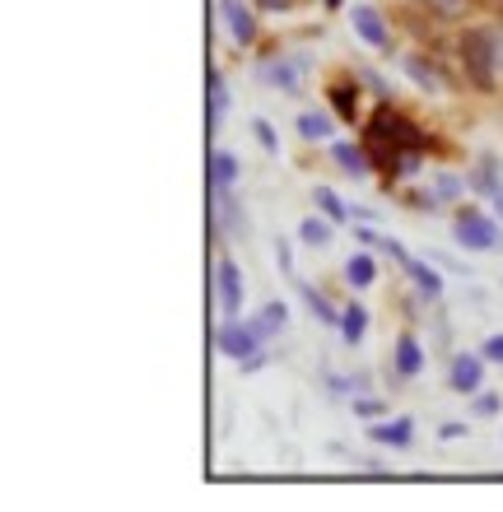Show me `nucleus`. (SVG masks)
<instances>
[{
  "instance_id": "15",
  "label": "nucleus",
  "mask_w": 503,
  "mask_h": 512,
  "mask_svg": "<svg viewBox=\"0 0 503 512\" xmlns=\"http://www.w3.org/2000/svg\"><path fill=\"white\" fill-rule=\"evenodd\" d=\"M331 224H336V219H303V224H299V238H303V243H308V247H327L331 243Z\"/></svg>"
},
{
  "instance_id": "23",
  "label": "nucleus",
  "mask_w": 503,
  "mask_h": 512,
  "mask_svg": "<svg viewBox=\"0 0 503 512\" xmlns=\"http://www.w3.org/2000/svg\"><path fill=\"white\" fill-rule=\"evenodd\" d=\"M485 359H490V364H503V336L485 340Z\"/></svg>"
},
{
  "instance_id": "25",
  "label": "nucleus",
  "mask_w": 503,
  "mask_h": 512,
  "mask_svg": "<svg viewBox=\"0 0 503 512\" xmlns=\"http://www.w3.org/2000/svg\"><path fill=\"white\" fill-rule=\"evenodd\" d=\"M462 5H466V0H434V10H443L448 19H452V14H462Z\"/></svg>"
},
{
  "instance_id": "22",
  "label": "nucleus",
  "mask_w": 503,
  "mask_h": 512,
  "mask_svg": "<svg viewBox=\"0 0 503 512\" xmlns=\"http://www.w3.org/2000/svg\"><path fill=\"white\" fill-rule=\"evenodd\" d=\"M210 98H215V122L224 117V108H229V89H224V80L219 75H210Z\"/></svg>"
},
{
  "instance_id": "8",
  "label": "nucleus",
  "mask_w": 503,
  "mask_h": 512,
  "mask_svg": "<svg viewBox=\"0 0 503 512\" xmlns=\"http://www.w3.org/2000/svg\"><path fill=\"white\" fill-rule=\"evenodd\" d=\"M350 24H354V33H359L368 47H387V28H382L378 10H368V5H354V10H350Z\"/></svg>"
},
{
  "instance_id": "7",
  "label": "nucleus",
  "mask_w": 503,
  "mask_h": 512,
  "mask_svg": "<svg viewBox=\"0 0 503 512\" xmlns=\"http://www.w3.org/2000/svg\"><path fill=\"white\" fill-rule=\"evenodd\" d=\"M261 80L275 84V89H285V94H299L303 61H299V56H294V61H266V66H261Z\"/></svg>"
},
{
  "instance_id": "29",
  "label": "nucleus",
  "mask_w": 503,
  "mask_h": 512,
  "mask_svg": "<svg viewBox=\"0 0 503 512\" xmlns=\"http://www.w3.org/2000/svg\"><path fill=\"white\" fill-rule=\"evenodd\" d=\"M494 33H499V56H503V28H494Z\"/></svg>"
},
{
  "instance_id": "20",
  "label": "nucleus",
  "mask_w": 503,
  "mask_h": 512,
  "mask_svg": "<svg viewBox=\"0 0 503 512\" xmlns=\"http://www.w3.org/2000/svg\"><path fill=\"white\" fill-rule=\"evenodd\" d=\"M317 210H327V219H345V205H340V196L331 187H317Z\"/></svg>"
},
{
  "instance_id": "24",
  "label": "nucleus",
  "mask_w": 503,
  "mask_h": 512,
  "mask_svg": "<svg viewBox=\"0 0 503 512\" xmlns=\"http://www.w3.org/2000/svg\"><path fill=\"white\" fill-rule=\"evenodd\" d=\"M494 410H499V396H476V415L480 419H490Z\"/></svg>"
},
{
  "instance_id": "10",
  "label": "nucleus",
  "mask_w": 503,
  "mask_h": 512,
  "mask_svg": "<svg viewBox=\"0 0 503 512\" xmlns=\"http://www.w3.org/2000/svg\"><path fill=\"white\" fill-rule=\"evenodd\" d=\"M364 331H368V312L359 303H350V308L340 312V336H345V345H359Z\"/></svg>"
},
{
  "instance_id": "2",
  "label": "nucleus",
  "mask_w": 503,
  "mask_h": 512,
  "mask_svg": "<svg viewBox=\"0 0 503 512\" xmlns=\"http://www.w3.org/2000/svg\"><path fill=\"white\" fill-rule=\"evenodd\" d=\"M261 350V336L252 322H238V317H224V326H219V354H229V359H252V354Z\"/></svg>"
},
{
  "instance_id": "21",
  "label": "nucleus",
  "mask_w": 503,
  "mask_h": 512,
  "mask_svg": "<svg viewBox=\"0 0 503 512\" xmlns=\"http://www.w3.org/2000/svg\"><path fill=\"white\" fill-rule=\"evenodd\" d=\"M457 191H462V182H457V177H434V191H429V201L424 205H438V201H448V196H457Z\"/></svg>"
},
{
  "instance_id": "13",
  "label": "nucleus",
  "mask_w": 503,
  "mask_h": 512,
  "mask_svg": "<svg viewBox=\"0 0 503 512\" xmlns=\"http://www.w3.org/2000/svg\"><path fill=\"white\" fill-rule=\"evenodd\" d=\"M406 270H410V280L420 284L424 294H434V298L443 294V275H438V270L429 266V261H406Z\"/></svg>"
},
{
  "instance_id": "27",
  "label": "nucleus",
  "mask_w": 503,
  "mask_h": 512,
  "mask_svg": "<svg viewBox=\"0 0 503 512\" xmlns=\"http://www.w3.org/2000/svg\"><path fill=\"white\" fill-rule=\"evenodd\" d=\"M354 410H359V415H364V419L382 415V405H378V401H354Z\"/></svg>"
},
{
  "instance_id": "19",
  "label": "nucleus",
  "mask_w": 503,
  "mask_h": 512,
  "mask_svg": "<svg viewBox=\"0 0 503 512\" xmlns=\"http://www.w3.org/2000/svg\"><path fill=\"white\" fill-rule=\"evenodd\" d=\"M233 177H238V159H233L229 149H219V154H215V191L219 187H233Z\"/></svg>"
},
{
  "instance_id": "3",
  "label": "nucleus",
  "mask_w": 503,
  "mask_h": 512,
  "mask_svg": "<svg viewBox=\"0 0 503 512\" xmlns=\"http://www.w3.org/2000/svg\"><path fill=\"white\" fill-rule=\"evenodd\" d=\"M457 243L466 252H494L499 247V229H494V219L466 210V215H457Z\"/></svg>"
},
{
  "instance_id": "16",
  "label": "nucleus",
  "mask_w": 503,
  "mask_h": 512,
  "mask_svg": "<svg viewBox=\"0 0 503 512\" xmlns=\"http://www.w3.org/2000/svg\"><path fill=\"white\" fill-rule=\"evenodd\" d=\"M406 75H410L415 84H420V89H429V94H438V89H448V84H443V75H438V70H429L424 61H415V56L406 61Z\"/></svg>"
},
{
  "instance_id": "28",
  "label": "nucleus",
  "mask_w": 503,
  "mask_h": 512,
  "mask_svg": "<svg viewBox=\"0 0 503 512\" xmlns=\"http://www.w3.org/2000/svg\"><path fill=\"white\" fill-rule=\"evenodd\" d=\"M494 215L503 219V191H494Z\"/></svg>"
},
{
  "instance_id": "4",
  "label": "nucleus",
  "mask_w": 503,
  "mask_h": 512,
  "mask_svg": "<svg viewBox=\"0 0 503 512\" xmlns=\"http://www.w3.org/2000/svg\"><path fill=\"white\" fill-rule=\"evenodd\" d=\"M219 14H224V28H229V38L238 42V47H247V42L257 38V19H252V10H247L243 0H224Z\"/></svg>"
},
{
  "instance_id": "11",
  "label": "nucleus",
  "mask_w": 503,
  "mask_h": 512,
  "mask_svg": "<svg viewBox=\"0 0 503 512\" xmlns=\"http://www.w3.org/2000/svg\"><path fill=\"white\" fill-rule=\"evenodd\" d=\"M285 317H289L285 303H266V308H261L257 317H252V326H257V336H261V340H271L275 331L285 326Z\"/></svg>"
},
{
  "instance_id": "17",
  "label": "nucleus",
  "mask_w": 503,
  "mask_h": 512,
  "mask_svg": "<svg viewBox=\"0 0 503 512\" xmlns=\"http://www.w3.org/2000/svg\"><path fill=\"white\" fill-rule=\"evenodd\" d=\"M299 135H303V140H327L331 122L322 117V112H303V117H299Z\"/></svg>"
},
{
  "instance_id": "6",
  "label": "nucleus",
  "mask_w": 503,
  "mask_h": 512,
  "mask_svg": "<svg viewBox=\"0 0 503 512\" xmlns=\"http://www.w3.org/2000/svg\"><path fill=\"white\" fill-rule=\"evenodd\" d=\"M219 308H224V317H238V308H243V275L233 261H219Z\"/></svg>"
},
{
  "instance_id": "12",
  "label": "nucleus",
  "mask_w": 503,
  "mask_h": 512,
  "mask_svg": "<svg viewBox=\"0 0 503 512\" xmlns=\"http://www.w3.org/2000/svg\"><path fill=\"white\" fill-rule=\"evenodd\" d=\"M345 280H350L354 289H364V284L378 280V266H373V256H359V252H354L350 261H345Z\"/></svg>"
},
{
  "instance_id": "5",
  "label": "nucleus",
  "mask_w": 503,
  "mask_h": 512,
  "mask_svg": "<svg viewBox=\"0 0 503 512\" xmlns=\"http://www.w3.org/2000/svg\"><path fill=\"white\" fill-rule=\"evenodd\" d=\"M448 382H452V391H462V396H476L480 382H485V368H480L476 354H457V359H452Z\"/></svg>"
},
{
  "instance_id": "26",
  "label": "nucleus",
  "mask_w": 503,
  "mask_h": 512,
  "mask_svg": "<svg viewBox=\"0 0 503 512\" xmlns=\"http://www.w3.org/2000/svg\"><path fill=\"white\" fill-rule=\"evenodd\" d=\"M257 140L266 149H275V131H271V122H257Z\"/></svg>"
},
{
  "instance_id": "1",
  "label": "nucleus",
  "mask_w": 503,
  "mask_h": 512,
  "mask_svg": "<svg viewBox=\"0 0 503 512\" xmlns=\"http://www.w3.org/2000/svg\"><path fill=\"white\" fill-rule=\"evenodd\" d=\"M462 66L466 75H471V84H476L480 94H494V84H499V33L494 28H471L462 38Z\"/></svg>"
},
{
  "instance_id": "14",
  "label": "nucleus",
  "mask_w": 503,
  "mask_h": 512,
  "mask_svg": "<svg viewBox=\"0 0 503 512\" xmlns=\"http://www.w3.org/2000/svg\"><path fill=\"white\" fill-rule=\"evenodd\" d=\"M420 364H424V354H420V345H415V340H401V345H396V373H401V378H415V373H420Z\"/></svg>"
},
{
  "instance_id": "9",
  "label": "nucleus",
  "mask_w": 503,
  "mask_h": 512,
  "mask_svg": "<svg viewBox=\"0 0 503 512\" xmlns=\"http://www.w3.org/2000/svg\"><path fill=\"white\" fill-rule=\"evenodd\" d=\"M373 443H387V447H406L410 443V419H387V424H373Z\"/></svg>"
},
{
  "instance_id": "18",
  "label": "nucleus",
  "mask_w": 503,
  "mask_h": 512,
  "mask_svg": "<svg viewBox=\"0 0 503 512\" xmlns=\"http://www.w3.org/2000/svg\"><path fill=\"white\" fill-rule=\"evenodd\" d=\"M336 163H340V168H345L350 177H364V173H368V159H364V154H359L354 145H336Z\"/></svg>"
}]
</instances>
